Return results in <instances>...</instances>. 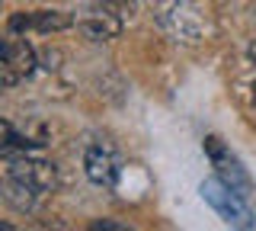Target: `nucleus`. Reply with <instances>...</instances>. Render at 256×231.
<instances>
[{
  "label": "nucleus",
  "instance_id": "9",
  "mask_svg": "<svg viewBox=\"0 0 256 231\" xmlns=\"http://www.w3.org/2000/svg\"><path fill=\"white\" fill-rule=\"evenodd\" d=\"M253 100H256V84H253Z\"/></svg>",
  "mask_w": 256,
  "mask_h": 231
},
{
  "label": "nucleus",
  "instance_id": "5",
  "mask_svg": "<svg viewBox=\"0 0 256 231\" xmlns=\"http://www.w3.org/2000/svg\"><path fill=\"white\" fill-rule=\"evenodd\" d=\"M77 26L90 39L102 42V39H112V36L122 33V13H118L116 4H90L77 17Z\"/></svg>",
  "mask_w": 256,
  "mask_h": 231
},
{
  "label": "nucleus",
  "instance_id": "6",
  "mask_svg": "<svg viewBox=\"0 0 256 231\" xmlns=\"http://www.w3.org/2000/svg\"><path fill=\"white\" fill-rule=\"evenodd\" d=\"M84 167L86 177H90L96 186H116L118 177H122V161L118 154L106 145H90L84 154Z\"/></svg>",
  "mask_w": 256,
  "mask_h": 231
},
{
  "label": "nucleus",
  "instance_id": "8",
  "mask_svg": "<svg viewBox=\"0 0 256 231\" xmlns=\"http://www.w3.org/2000/svg\"><path fill=\"white\" fill-rule=\"evenodd\" d=\"M250 58H253V61H256V45H250Z\"/></svg>",
  "mask_w": 256,
  "mask_h": 231
},
{
  "label": "nucleus",
  "instance_id": "4",
  "mask_svg": "<svg viewBox=\"0 0 256 231\" xmlns=\"http://www.w3.org/2000/svg\"><path fill=\"white\" fill-rule=\"evenodd\" d=\"M36 71V52H32V45L26 39H20L16 33L6 36L4 42V65H0V77H4L6 87L26 81V77Z\"/></svg>",
  "mask_w": 256,
  "mask_h": 231
},
{
  "label": "nucleus",
  "instance_id": "3",
  "mask_svg": "<svg viewBox=\"0 0 256 231\" xmlns=\"http://www.w3.org/2000/svg\"><path fill=\"white\" fill-rule=\"evenodd\" d=\"M205 154H208V161H212L214 173H218L228 186H234L237 193H244V196L250 193L253 180H250V173H246V167L230 154V148L224 145L218 135H208V138H205Z\"/></svg>",
  "mask_w": 256,
  "mask_h": 231
},
{
  "label": "nucleus",
  "instance_id": "7",
  "mask_svg": "<svg viewBox=\"0 0 256 231\" xmlns=\"http://www.w3.org/2000/svg\"><path fill=\"white\" fill-rule=\"evenodd\" d=\"M68 13L61 10H36V13H16L10 17V33H58L70 26Z\"/></svg>",
  "mask_w": 256,
  "mask_h": 231
},
{
  "label": "nucleus",
  "instance_id": "1",
  "mask_svg": "<svg viewBox=\"0 0 256 231\" xmlns=\"http://www.w3.org/2000/svg\"><path fill=\"white\" fill-rule=\"evenodd\" d=\"M6 167H4V199L20 212L36 209L42 199L54 189V167L48 161L22 154H4Z\"/></svg>",
  "mask_w": 256,
  "mask_h": 231
},
{
  "label": "nucleus",
  "instance_id": "2",
  "mask_svg": "<svg viewBox=\"0 0 256 231\" xmlns=\"http://www.w3.org/2000/svg\"><path fill=\"white\" fill-rule=\"evenodd\" d=\"M198 193H202V199L228 221V225H250L253 215H250V205L244 202V193H237L234 186H228L221 177L205 180L202 186H198Z\"/></svg>",
  "mask_w": 256,
  "mask_h": 231
}]
</instances>
